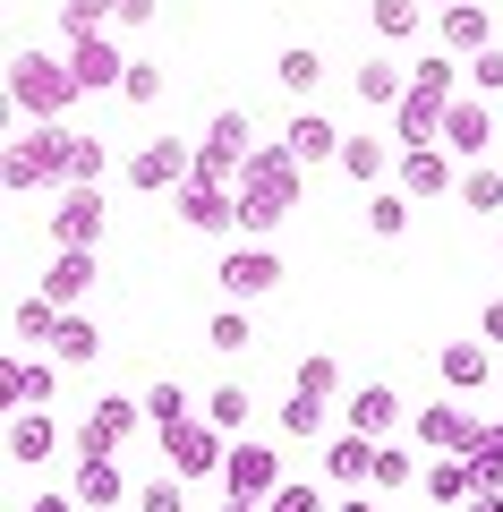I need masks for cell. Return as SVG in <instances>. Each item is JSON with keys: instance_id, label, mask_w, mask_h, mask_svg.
Wrapping results in <instances>:
<instances>
[{"instance_id": "obj_1", "label": "cell", "mask_w": 503, "mask_h": 512, "mask_svg": "<svg viewBox=\"0 0 503 512\" xmlns=\"http://www.w3.org/2000/svg\"><path fill=\"white\" fill-rule=\"evenodd\" d=\"M299 154L290 146H256L248 154V171H239V231L248 239H273L290 222V205H299Z\"/></svg>"}, {"instance_id": "obj_2", "label": "cell", "mask_w": 503, "mask_h": 512, "mask_svg": "<svg viewBox=\"0 0 503 512\" xmlns=\"http://www.w3.org/2000/svg\"><path fill=\"white\" fill-rule=\"evenodd\" d=\"M69 120H26V137H9V154H0V180H9V197H35V188H69Z\"/></svg>"}, {"instance_id": "obj_3", "label": "cell", "mask_w": 503, "mask_h": 512, "mask_svg": "<svg viewBox=\"0 0 503 512\" xmlns=\"http://www.w3.org/2000/svg\"><path fill=\"white\" fill-rule=\"evenodd\" d=\"M77 94H86V86H77L69 60H52V52H9V111H18V120H60Z\"/></svg>"}, {"instance_id": "obj_4", "label": "cell", "mask_w": 503, "mask_h": 512, "mask_svg": "<svg viewBox=\"0 0 503 512\" xmlns=\"http://www.w3.org/2000/svg\"><path fill=\"white\" fill-rule=\"evenodd\" d=\"M248 154H256V128H248V111H214V120H205V137H197V180L239 188Z\"/></svg>"}, {"instance_id": "obj_5", "label": "cell", "mask_w": 503, "mask_h": 512, "mask_svg": "<svg viewBox=\"0 0 503 512\" xmlns=\"http://www.w3.org/2000/svg\"><path fill=\"white\" fill-rule=\"evenodd\" d=\"M222 461H231V436H222L214 419L162 427V470H180V478H222Z\"/></svg>"}, {"instance_id": "obj_6", "label": "cell", "mask_w": 503, "mask_h": 512, "mask_svg": "<svg viewBox=\"0 0 503 512\" xmlns=\"http://www.w3.org/2000/svg\"><path fill=\"white\" fill-rule=\"evenodd\" d=\"M137 427H145V402L111 393V402H94L86 419H77V444H69V453H77V461H94V453H120V444L137 436Z\"/></svg>"}, {"instance_id": "obj_7", "label": "cell", "mask_w": 503, "mask_h": 512, "mask_svg": "<svg viewBox=\"0 0 503 512\" xmlns=\"http://www.w3.org/2000/svg\"><path fill=\"white\" fill-rule=\"evenodd\" d=\"M171 205H180V222H188V231H205V239L239 231V188H222V180H197V171H188V180L171 188Z\"/></svg>"}, {"instance_id": "obj_8", "label": "cell", "mask_w": 503, "mask_h": 512, "mask_svg": "<svg viewBox=\"0 0 503 512\" xmlns=\"http://www.w3.org/2000/svg\"><path fill=\"white\" fill-rule=\"evenodd\" d=\"M103 222H111V205H103V188H94V180L60 188V205H52V248H94Z\"/></svg>"}, {"instance_id": "obj_9", "label": "cell", "mask_w": 503, "mask_h": 512, "mask_svg": "<svg viewBox=\"0 0 503 512\" xmlns=\"http://www.w3.org/2000/svg\"><path fill=\"white\" fill-rule=\"evenodd\" d=\"M188 171H197V146H188V137H145L137 154H128V188H180Z\"/></svg>"}, {"instance_id": "obj_10", "label": "cell", "mask_w": 503, "mask_h": 512, "mask_svg": "<svg viewBox=\"0 0 503 512\" xmlns=\"http://www.w3.org/2000/svg\"><path fill=\"white\" fill-rule=\"evenodd\" d=\"M214 282H222L231 299H273V291H282V256H273L265 239H248V248H231V256L214 265Z\"/></svg>"}, {"instance_id": "obj_11", "label": "cell", "mask_w": 503, "mask_h": 512, "mask_svg": "<svg viewBox=\"0 0 503 512\" xmlns=\"http://www.w3.org/2000/svg\"><path fill=\"white\" fill-rule=\"evenodd\" d=\"M60 393V359H0V410H52Z\"/></svg>"}, {"instance_id": "obj_12", "label": "cell", "mask_w": 503, "mask_h": 512, "mask_svg": "<svg viewBox=\"0 0 503 512\" xmlns=\"http://www.w3.org/2000/svg\"><path fill=\"white\" fill-rule=\"evenodd\" d=\"M401 188L410 197H461V154L452 146H401Z\"/></svg>"}, {"instance_id": "obj_13", "label": "cell", "mask_w": 503, "mask_h": 512, "mask_svg": "<svg viewBox=\"0 0 503 512\" xmlns=\"http://www.w3.org/2000/svg\"><path fill=\"white\" fill-rule=\"evenodd\" d=\"M282 487V453L256 436H231V461H222V495H273Z\"/></svg>"}, {"instance_id": "obj_14", "label": "cell", "mask_w": 503, "mask_h": 512, "mask_svg": "<svg viewBox=\"0 0 503 512\" xmlns=\"http://www.w3.org/2000/svg\"><path fill=\"white\" fill-rule=\"evenodd\" d=\"M94 282H103V256H94V248H52V265H43V282H35V291L52 299V308H77V299H86Z\"/></svg>"}, {"instance_id": "obj_15", "label": "cell", "mask_w": 503, "mask_h": 512, "mask_svg": "<svg viewBox=\"0 0 503 512\" xmlns=\"http://www.w3.org/2000/svg\"><path fill=\"white\" fill-rule=\"evenodd\" d=\"M435 35H444L452 60H478L495 43V18H486V0H452V9H435Z\"/></svg>"}, {"instance_id": "obj_16", "label": "cell", "mask_w": 503, "mask_h": 512, "mask_svg": "<svg viewBox=\"0 0 503 512\" xmlns=\"http://www.w3.org/2000/svg\"><path fill=\"white\" fill-rule=\"evenodd\" d=\"M486 137H495V111H486V94H452V103H444V146L461 154V163H478Z\"/></svg>"}, {"instance_id": "obj_17", "label": "cell", "mask_w": 503, "mask_h": 512, "mask_svg": "<svg viewBox=\"0 0 503 512\" xmlns=\"http://www.w3.org/2000/svg\"><path fill=\"white\" fill-rule=\"evenodd\" d=\"M69 69H77V86H86V94H120L128 60H120V43H111V35H77L69 43Z\"/></svg>"}, {"instance_id": "obj_18", "label": "cell", "mask_w": 503, "mask_h": 512, "mask_svg": "<svg viewBox=\"0 0 503 512\" xmlns=\"http://www.w3.org/2000/svg\"><path fill=\"white\" fill-rule=\"evenodd\" d=\"M52 453H60V419L52 410H9V461H18V470H43Z\"/></svg>"}, {"instance_id": "obj_19", "label": "cell", "mask_w": 503, "mask_h": 512, "mask_svg": "<svg viewBox=\"0 0 503 512\" xmlns=\"http://www.w3.org/2000/svg\"><path fill=\"white\" fill-rule=\"evenodd\" d=\"M418 444H427V453H469V444H478V419H469L461 402H427L418 410Z\"/></svg>"}, {"instance_id": "obj_20", "label": "cell", "mask_w": 503, "mask_h": 512, "mask_svg": "<svg viewBox=\"0 0 503 512\" xmlns=\"http://www.w3.org/2000/svg\"><path fill=\"white\" fill-rule=\"evenodd\" d=\"M77 504L86 512H111V504H128V478H120V453H94V461H77Z\"/></svg>"}, {"instance_id": "obj_21", "label": "cell", "mask_w": 503, "mask_h": 512, "mask_svg": "<svg viewBox=\"0 0 503 512\" xmlns=\"http://www.w3.org/2000/svg\"><path fill=\"white\" fill-rule=\"evenodd\" d=\"M324 478H342V487H376V436H333L324 444Z\"/></svg>"}, {"instance_id": "obj_22", "label": "cell", "mask_w": 503, "mask_h": 512, "mask_svg": "<svg viewBox=\"0 0 503 512\" xmlns=\"http://www.w3.org/2000/svg\"><path fill=\"white\" fill-rule=\"evenodd\" d=\"M393 137H401V146H444V103L410 86V94L393 103Z\"/></svg>"}, {"instance_id": "obj_23", "label": "cell", "mask_w": 503, "mask_h": 512, "mask_svg": "<svg viewBox=\"0 0 503 512\" xmlns=\"http://www.w3.org/2000/svg\"><path fill=\"white\" fill-rule=\"evenodd\" d=\"M282 146L299 154V163H342V128L324 120V111H299V120L282 128Z\"/></svg>"}, {"instance_id": "obj_24", "label": "cell", "mask_w": 503, "mask_h": 512, "mask_svg": "<svg viewBox=\"0 0 503 512\" xmlns=\"http://www.w3.org/2000/svg\"><path fill=\"white\" fill-rule=\"evenodd\" d=\"M350 427L384 444V436L401 427V393H393V384H359V393H350Z\"/></svg>"}, {"instance_id": "obj_25", "label": "cell", "mask_w": 503, "mask_h": 512, "mask_svg": "<svg viewBox=\"0 0 503 512\" xmlns=\"http://www.w3.org/2000/svg\"><path fill=\"white\" fill-rule=\"evenodd\" d=\"M486 350H495V342H444V350H435L444 393H478V384H486Z\"/></svg>"}, {"instance_id": "obj_26", "label": "cell", "mask_w": 503, "mask_h": 512, "mask_svg": "<svg viewBox=\"0 0 503 512\" xmlns=\"http://www.w3.org/2000/svg\"><path fill=\"white\" fill-rule=\"evenodd\" d=\"M350 86H359L367 111H393L401 94H410V77H401V60H359V69H350Z\"/></svg>"}, {"instance_id": "obj_27", "label": "cell", "mask_w": 503, "mask_h": 512, "mask_svg": "<svg viewBox=\"0 0 503 512\" xmlns=\"http://www.w3.org/2000/svg\"><path fill=\"white\" fill-rule=\"evenodd\" d=\"M52 359H60V367H94V359H103V333H94V316H86V308H69V316H60Z\"/></svg>"}, {"instance_id": "obj_28", "label": "cell", "mask_w": 503, "mask_h": 512, "mask_svg": "<svg viewBox=\"0 0 503 512\" xmlns=\"http://www.w3.org/2000/svg\"><path fill=\"white\" fill-rule=\"evenodd\" d=\"M401 154L384 146V137H342V180H359V188H384V171H393Z\"/></svg>"}, {"instance_id": "obj_29", "label": "cell", "mask_w": 503, "mask_h": 512, "mask_svg": "<svg viewBox=\"0 0 503 512\" xmlns=\"http://www.w3.org/2000/svg\"><path fill=\"white\" fill-rule=\"evenodd\" d=\"M427 495H435V504H469V495H478L469 453H435V461H427Z\"/></svg>"}, {"instance_id": "obj_30", "label": "cell", "mask_w": 503, "mask_h": 512, "mask_svg": "<svg viewBox=\"0 0 503 512\" xmlns=\"http://www.w3.org/2000/svg\"><path fill=\"white\" fill-rule=\"evenodd\" d=\"M410 188H367V231H376V239H401V231H410Z\"/></svg>"}, {"instance_id": "obj_31", "label": "cell", "mask_w": 503, "mask_h": 512, "mask_svg": "<svg viewBox=\"0 0 503 512\" xmlns=\"http://www.w3.org/2000/svg\"><path fill=\"white\" fill-rule=\"evenodd\" d=\"M60 316H69V308H52V299H18V308H9V333H18V342H43V350H52V333H60Z\"/></svg>"}, {"instance_id": "obj_32", "label": "cell", "mask_w": 503, "mask_h": 512, "mask_svg": "<svg viewBox=\"0 0 503 512\" xmlns=\"http://www.w3.org/2000/svg\"><path fill=\"white\" fill-rule=\"evenodd\" d=\"M103 26H120V0H60V35H103Z\"/></svg>"}, {"instance_id": "obj_33", "label": "cell", "mask_w": 503, "mask_h": 512, "mask_svg": "<svg viewBox=\"0 0 503 512\" xmlns=\"http://www.w3.org/2000/svg\"><path fill=\"white\" fill-rule=\"evenodd\" d=\"M273 77H282V94H316L324 86V60L307 52V43H290V52L273 60Z\"/></svg>"}, {"instance_id": "obj_34", "label": "cell", "mask_w": 503, "mask_h": 512, "mask_svg": "<svg viewBox=\"0 0 503 512\" xmlns=\"http://www.w3.org/2000/svg\"><path fill=\"white\" fill-rule=\"evenodd\" d=\"M469 470H478V487H503V419H478V444H469Z\"/></svg>"}, {"instance_id": "obj_35", "label": "cell", "mask_w": 503, "mask_h": 512, "mask_svg": "<svg viewBox=\"0 0 503 512\" xmlns=\"http://www.w3.org/2000/svg\"><path fill=\"white\" fill-rule=\"evenodd\" d=\"M205 419L222 427V436H248V419H256V402L239 393V384H214V402H205Z\"/></svg>"}, {"instance_id": "obj_36", "label": "cell", "mask_w": 503, "mask_h": 512, "mask_svg": "<svg viewBox=\"0 0 503 512\" xmlns=\"http://www.w3.org/2000/svg\"><path fill=\"white\" fill-rule=\"evenodd\" d=\"M324 393H299V384H290V402H282V436H324Z\"/></svg>"}, {"instance_id": "obj_37", "label": "cell", "mask_w": 503, "mask_h": 512, "mask_svg": "<svg viewBox=\"0 0 503 512\" xmlns=\"http://www.w3.org/2000/svg\"><path fill=\"white\" fill-rule=\"evenodd\" d=\"M461 205H469V214H503V171L469 163V171H461Z\"/></svg>"}, {"instance_id": "obj_38", "label": "cell", "mask_w": 503, "mask_h": 512, "mask_svg": "<svg viewBox=\"0 0 503 512\" xmlns=\"http://www.w3.org/2000/svg\"><path fill=\"white\" fill-rule=\"evenodd\" d=\"M180 419H188V393H180V384H171V376L145 384V427L162 436V427H180Z\"/></svg>"}, {"instance_id": "obj_39", "label": "cell", "mask_w": 503, "mask_h": 512, "mask_svg": "<svg viewBox=\"0 0 503 512\" xmlns=\"http://www.w3.org/2000/svg\"><path fill=\"white\" fill-rule=\"evenodd\" d=\"M418 9H427V0H376L367 18H376V35H384V43H410V35H418Z\"/></svg>"}, {"instance_id": "obj_40", "label": "cell", "mask_w": 503, "mask_h": 512, "mask_svg": "<svg viewBox=\"0 0 503 512\" xmlns=\"http://www.w3.org/2000/svg\"><path fill=\"white\" fill-rule=\"evenodd\" d=\"M77 180H94V188H103V137H86V128L69 137V188H77Z\"/></svg>"}, {"instance_id": "obj_41", "label": "cell", "mask_w": 503, "mask_h": 512, "mask_svg": "<svg viewBox=\"0 0 503 512\" xmlns=\"http://www.w3.org/2000/svg\"><path fill=\"white\" fill-rule=\"evenodd\" d=\"M137 512H188V487H180V470H171V478H145V487H137Z\"/></svg>"}, {"instance_id": "obj_42", "label": "cell", "mask_w": 503, "mask_h": 512, "mask_svg": "<svg viewBox=\"0 0 503 512\" xmlns=\"http://www.w3.org/2000/svg\"><path fill=\"white\" fill-rule=\"evenodd\" d=\"M376 487H418V461H410V453H401V444H393V436H384V444H376Z\"/></svg>"}, {"instance_id": "obj_43", "label": "cell", "mask_w": 503, "mask_h": 512, "mask_svg": "<svg viewBox=\"0 0 503 512\" xmlns=\"http://www.w3.org/2000/svg\"><path fill=\"white\" fill-rule=\"evenodd\" d=\"M299 393H324V402H342V367L324 359V350H316V359H299Z\"/></svg>"}, {"instance_id": "obj_44", "label": "cell", "mask_w": 503, "mask_h": 512, "mask_svg": "<svg viewBox=\"0 0 503 512\" xmlns=\"http://www.w3.org/2000/svg\"><path fill=\"white\" fill-rule=\"evenodd\" d=\"M205 342H214V350H248V342H256V325H248L239 308H222L214 325H205Z\"/></svg>"}, {"instance_id": "obj_45", "label": "cell", "mask_w": 503, "mask_h": 512, "mask_svg": "<svg viewBox=\"0 0 503 512\" xmlns=\"http://www.w3.org/2000/svg\"><path fill=\"white\" fill-rule=\"evenodd\" d=\"M265 512H324V495L307 487V478H282V487L265 495Z\"/></svg>"}, {"instance_id": "obj_46", "label": "cell", "mask_w": 503, "mask_h": 512, "mask_svg": "<svg viewBox=\"0 0 503 512\" xmlns=\"http://www.w3.org/2000/svg\"><path fill=\"white\" fill-rule=\"evenodd\" d=\"M469 94H503V43H486V52L469 60Z\"/></svg>"}, {"instance_id": "obj_47", "label": "cell", "mask_w": 503, "mask_h": 512, "mask_svg": "<svg viewBox=\"0 0 503 512\" xmlns=\"http://www.w3.org/2000/svg\"><path fill=\"white\" fill-rule=\"evenodd\" d=\"M120 94H128V103H154V94H162V69H154V60H128Z\"/></svg>"}, {"instance_id": "obj_48", "label": "cell", "mask_w": 503, "mask_h": 512, "mask_svg": "<svg viewBox=\"0 0 503 512\" xmlns=\"http://www.w3.org/2000/svg\"><path fill=\"white\" fill-rule=\"evenodd\" d=\"M18 512H77V487H43V495H26Z\"/></svg>"}, {"instance_id": "obj_49", "label": "cell", "mask_w": 503, "mask_h": 512, "mask_svg": "<svg viewBox=\"0 0 503 512\" xmlns=\"http://www.w3.org/2000/svg\"><path fill=\"white\" fill-rule=\"evenodd\" d=\"M478 342H503V299H486V316H478Z\"/></svg>"}, {"instance_id": "obj_50", "label": "cell", "mask_w": 503, "mask_h": 512, "mask_svg": "<svg viewBox=\"0 0 503 512\" xmlns=\"http://www.w3.org/2000/svg\"><path fill=\"white\" fill-rule=\"evenodd\" d=\"M120 26H154V0H120Z\"/></svg>"}, {"instance_id": "obj_51", "label": "cell", "mask_w": 503, "mask_h": 512, "mask_svg": "<svg viewBox=\"0 0 503 512\" xmlns=\"http://www.w3.org/2000/svg\"><path fill=\"white\" fill-rule=\"evenodd\" d=\"M222 512H265V495H222Z\"/></svg>"}, {"instance_id": "obj_52", "label": "cell", "mask_w": 503, "mask_h": 512, "mask_svg": "<svg viewBox=\"0 0 503 512\" xmlns=\"http://www.w3.org/2000/svg\"><path fill=\"white\" fill-rule=\"evenodd\" d=\"M333 512H376V504H367V495H359V487H350V495H342V504H333Z\"/></svg>"}, {"instance_id": "obj_53", "label": "cell", "mask_w": 503, "mask_h": 512, "mask_svg": "<svg viewBox=\"0 0 503 512\" xmlns=\"http://www.w3.org/2000/svg\"><path fill=\"white\" fill-rule=\"evenodd\" d=\"M427 9H452V0H427Z\"/></svg>"}, {"instance_id": "obj_54", "label": "cell", "mask_w": 503, "mask_h": 512, "mask_svg": "<svg viewBox=\"0 0 503 512\" xmlns=\"http://www.w3.org/2000/svg\"><path fill=\"white\" fill-rule=\"evenodd\" d=\"M495 248H503V231H495Z\"/></svg>"}]
</instances>
